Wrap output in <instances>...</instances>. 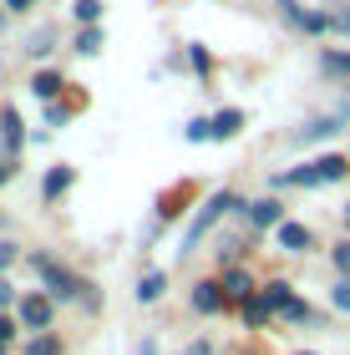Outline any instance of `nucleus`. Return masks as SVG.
Instances as JSON below:
<instances>
[{
  "mask_svg": "<svg viewBox=\"0 0 350 355\" xmlns=\"http://www.w3.org/2000/svg\"><path fill=\"white\" fill-rule=\"evenodd\" d=\"M229 208H244V203H238V198H234V193H213V198H209V203H203V208H198V218H193V229H188V234H183V254H188V249H193V244H198V239H203V234H209V229H213V218H218V214H229Z\"/></svg>",
  "mask_w": 350,
  "mask_h": 355,
  "instance_id": "obj_1",
  "label": "nucleus"
},
{
  "mask_svg": "<svg viewBox=\"0 0 350 355\" xmlns=\"http://www.w3.org/2000/svg\"><path fill=\"white\" fill-rule=\"evenodd\" d=\"M21 325H30V330H46V325H51V300L26 295V300H21Z\"/></svg>",
  "mask_w": 350,
  "mask_h": 355,
  "instance_id": "obj_2",
  "label": "nucleus"
},
{
  "mask_svg": "<svg viewBox=\"0 0 350 355\" xmlns=\"http://www.w3.org/2000/svg\"><path fill=\"white\" fill-rule=\"evenodd\" d=\"M36 269L46 274V284H51V295H61V300H71V295H76V279H71L67 269H56L51 259H41V254H36Z\"/></svg>",
  "mask_w": 350,
  "mask_h": 355,
  "instance_id": "obj_3",
  "label": "nucleus"
},
{
  "mask_svg": "<svg viewBox=\"0 0 350 355\" xmlns=\"http://www.w3.org/2000/svg\"><path fill=\"white\" fill-rule=\"evenodd\" d=\"M340 112H335V117H315L310 127H299V132H295V142H320V137H330V132H340Z\"/></svg>",
  "mask_w": 350,
  "mask_h": 355,
  "instance_id": "obj_4",
  "label": "nucleus"
},
{
  "mask_svg": "<svg viewBox=\"0 0 350 355\" xmlns=\"http://www.w3.org/2000/svg\"><path fill=\"white\" fill-rule=\"evenodd\" d=\"M279 249L305 254L310 249V229H305V223H279Z\"/></svg>",
  "mask_w": 350,
  "mask_h": 355,
  "instance_id": "obj_5",
  "label": "nucleus"
},
{
  "mask_svg": "<svg viewBox=\"0 0 350 355\" xmlns=\"http://www.w3.org/2000/svg\"><path fill=\"white\" fill-rule=\"evenodd\" d=\"M249 218L259 223V229H279V223H284V218H279V203H274V198H259V203H249Z\"/></svg>",
  "mask_w": 350,
  "mask_h": 355,
  "instance_id": "obj_6",
  "label": "nucleus"
},
{
  "mask_svg": "<svg viewBox=\"0 0 350 355\" xmlns=\"http://www.w3.org/2000/svg\"><path fill=\"white\" fill-rule=\"evenodd\" d=\"M193 304H198L203 315H213L218 304H224V289H218L213 279H203V284H193Z\"/></svg>",
  "mask_w": 350,
  "mask_h": 355,
  "instance_id": "obj_7",
  "label": "nucleus"
},
{
  "mask_svg": "<svg viewBox=\"0 0 350 355\" xmlns=\"http://www.w3.org/2000/svg\"><path fill=\"white\" fill-rule=\"evenodd\" d=\"M224 295H229V300H254V284H249L244 269H229V274H224Z\"/></svg>",
  "mask_w": 350,
  "mask_h": 355,
  "instance_id": "obj_8",
  "label": "nucleus"
},
{
  "mask_svg": "<svg viewBox=\"0 0 350 355\" xmlns=\"http://www.w3.org/2000/svg\"><path fill=\"white\" fill-rule=\"evenodd\" d=\"M345 173H350V163H345V157H335V153L315 163V178H320V183H335V178H345Z\"/></svg>",
  "mask_w": 350,
  "mask_h": 355,
  "instance_id": "obj_9",
  "label": "nucleus"
},
{
  "mask_svg": "<svg viewBox=\"0 0 350 355\" xmlns=\"http://www.w3.org/2000/svg\"><path fill=\"white\" fill-rule=\"evenodd\" d=\"M238 127H244V112L229 107V112H218V117H213V137H234Z\"/></svg>",
  "mask_w": 350,
  "mask_h": 355,
  "instance_id": "obj_10",
  "label": "nucleus"
},
{
  "mask_svg": "<svg viewBox=\"0 0 350 355\" xmlns=\"http://www.w3.org/2000/svg\"><path fill=\"white\" fill-rule=\"evenodd\" d=\"M67 188H71V168H51L46 173V198H61Z\"/></svg>",
  "mask_w": 350,
  "mask_h": 355,
  "instance_id": "obj_11",
  "label": "nucleus"
},
{
  "mask_svg": "<svg viewBox=\"0 0 350 355\" xmlns=\"http://www.w3.org/2000/svg\"><path fill=\"white\" fill-rule=\"evenodd\" d=\"M264 304H269V310H290V304H295L290 284H269V289H264Z\"/></svg>",
  "mask_w": 350,
  "mask_h": 355,
  "instance_id": "obj_12",
  "label": "nucleus"
},
{
  "mask_svg": "<svg viewBox=\"0 0 350 355\" xmlns=\"http://www.w3.org/2000/svg\"><path fill=\"white\" fill-rule=\"evenodd\" d=\"M30 87H36V96H46V102H51V96L61 92V71H41V76H36Z\"/></svg>",
  "mask_w": 350,
  "mask_h": 355,
  "instance_id": "obj_13",
  "label": "nucleus"
},
{
  "mask_svg": "<svg viewBox=\"0 0 350 355\" xmlns=\"http://www.w3.org/2000/svg\"><path fill=\"white\" fill-rule=\"evenodd\" d=\"M76 51H82V56H97V51H102V31H97V26H87L82 36H76Z\"/></svg>",
  "mask_w": 350,
  "mask_h": 355,
  "instance_id": "obj_14",
  "label": "nucleus"
},
{
  "mask_svg": "<svg viewBox=\"0 0 350 355\" xmlns=\"http://www.w3.org/2000/svg\"><path fill=\"white\" fill-rule=\"evenodd\" d=\"M244 320H249V325H264V320H269V304H264V295L244 300Z\"/></svg>",
  "mask_w": 350,
  "mask_h": 355,
  "instance_id": "obj_15",
  "label": "nucleus"
},
{
  "mask_svg": "<svg viewBox=\"0 0 350 355\" xmlns=\"http://www.w3.org/2000/svg\"><path fill=\"white\" fill-rule=\"evenodd\" d=\"M0 127H6V148H21V117H15V112H0Z\"/></svg>",
  "mask_w": 350,
  "mask_h": 355,
  "instance_id": "obj_16",
  "label": "nucleus"
},
{
  "mask_svg": "<svg viewBox=\"0 0 350 355\" xmlns=\"http://www.w3.org/2000/svg\"><path fill=\"white\" fill-rule=\"evenodd\" d=\"M157 295H163V274H148V279H137V300H157Z\"/></svg>",
  "mask_w": 350,
  "mask_h": 355,
  "instance_id": "obj_17",
  "label": "nucleus"
},
{
  "mask_svg": "<svg viewBox=\"0 0 350 355\" xmlns=\"http://www.w3.org/2000/svg\"><path fill=\"white\" fill-rule=\"evenodd\" d=\"M76 15H82V21L91 26V21L102 15V0H76Z\"/></svg>",
  "mask_w": 350,
  "mask_h": 355,
  "instance_id": "obj_18",
  "label": "nucleus"
},
{
  "mask_svg": "<svg viewBox=\"0 0 350 355\" xmlns=\"http://www.w3.org/2000/svg\"><path fill=\"white\" fill-rule=\"evenodd\" d=\"M56 350H61V345L51 340V335H41V340H30V350H26V355H56Z\"/></svg>",
  "mask_w": 350,
  "mask_h": 355,
  "instance_id": "obj_19",
  "label": "nucleus"
},
{
  "mask_svg": "<svg viewBox=\"0 0 350 355\" xmlns=\"http://www.w3.org/2000/svg\"><path fill=\"white\" fill-rule=\"evenodd\" d=\"M26 51H30V56H46V51H51V36H46V31H41V36H30Z\"/></svg>",
  "mask_w": 350,
  "mask_h": 355,
  "instance_id": "obj_20",
  "label": "nucleus"
},
{
  "mask_svg": "<svg viewBox=\"0 0 350 355\" xmlns=\"http://www.w3.org/2000/svg\"><path fill=\"white\" fill-rule=\"evenodd\" d=\"M335 304H340V310H350V274L335 284Z\"/></svg>",
  "mask_w": 350,
  "mask_h": 355,
  "instance_id": "obj_21",
  "label": "nucleus"
},
{
  "mask_svg": "<svg viewBox=\"0 0 350 355\" xmlns=\"http://www.w3.org/2000/svg\"><path fill=\"white\" fill-rule=\"evenodd\" d=\"M335 264L350 274V239H340V244H335Z\"/></svg>",
  "mask_w": 350,
  "mask_h": 355,
  "instance_id": "obj_22",
  "label": "nucleus"
},
{
  "mask_svg": "<svg viewBox=\"0 0 350 355\" xmlns=\"http://www.w3.org/2000/svg\"><path fill=\"white\" fill-rule=\"evenodd\" d=\"M325 67H330V71H350V56H340V51H330V56H325Z\"/></svg>",
  "mask_w": 350,
  "mask_h": 355,
  "instance_id": "obj_23",
  "label": "nucleus"
},
{
  "mask_svg": "<svg viewBox=\"0 0 350 355\" xmlns=\"http://www.w3.org/2000/svg\"><path fill=\"white\" fill-rule=\"evenodd\" d=\"M10 335H15V325H10V320H6V315H0V345H6V340H10Z\"/></svg>",
  "mask_w": 350,
  "mask_h": 355,
  "instance_id": "obj_24",
  "label": "nucleus"
},
{
  "mask_svg": "<svg viewBox=\"0 0 350 355\" xmlns=\"http://www.w3.org/2000/svg\"><path fill=\"white\" fill-rule=\"evenodd\" d=\"M10 300H15V295H10V284H0V310H6Z\"/></svg>",
  "mask_w": 350,
  "mask_h": 355,
  "instance_id": "obj_25",
  "label": "nucleus"
},
{
  "mask_svg": "<svg viewBox=\"0 0 350 355\" xmlns=\"http://www.w3.org/2000/svg\"><path fill=\"white\" fill-rule=\"evenodd\" d=\"M137 355H157V340H142V350Z\"/></svg>",
  "mask_w": 350,
  "mask_h": 355,
  "instance_id": "obj_26",
  "label": "nucleus"
},
{
  "mask_svg": "<svg viewBox=\"0 0 350 355\" xmlns=\"http://www.w3.org/2000/svg\"><path fill=\"white\" fill-rule=\"evenodd\" d=\"M6 178H10V157H0V183H6Z\"/></svg>",
  "mask_w": 350,
  "mask_h": 355,
  "instance_id": "obj_27",
  "label": "nucleus"
},
{
  "mask_svg": "<svg viewBox=\"0 0 350 355\" xmlns=\"http://www.w3.org/2000/svg\"><path fill=\"white\" fill-rule=\"evenodd\" d=\"M6 6H10V10H26V6H30V0H6Z\"/></svg>",
  "mask_w": 350,
  "mask_h": 355,
  "instance_id": "obj_28",
  "label": "nucleus"
},
{
  "mask_svg": "<svg viewBox=\"0 0 350 355\" xmlns=\"http://www.w3.org/2000/svg\"><path fill=\"white\" fill-rule=\"evenodd\" d=\"M345 218H350V203H345Z\"/></svg>",
  "mask_w": 350,
  "mask_h": 355,
  "instance_id": "obj_29",
  "label": "nucleus"
},
{
  "mask_svg": "<svg viewBox=\"0 0 350 355\" xmlns=\"http://www.w3.org/2000/svg\"><path fill=\"white\" fill-rule=\"evenodd\" d=\"M299 355H310V350H299Z\"/></svg>",
  "mask_w": 350,
  "mask_h": 355,
  "instance_id": "obj_30",
  "label": "nucleus"
}]
</instances>
